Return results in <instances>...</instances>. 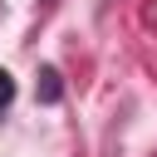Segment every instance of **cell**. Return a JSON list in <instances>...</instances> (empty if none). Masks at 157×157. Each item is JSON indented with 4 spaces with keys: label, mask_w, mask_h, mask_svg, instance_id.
Segmentation results:
<instances>
[{
    "label": "cell",
    "mask_w": 157,
    "mask_h": 157,
    "mask_svg": "<svg viewBox=\"0 0 157 157\" xmlns=\"http://www.w3.org/2000/svg\"><path fill=\"white\" fill-rule=\"evenodd\" d=\"M39 98H44V103L59 98V74H54V69H39Z\"/></svg>",
    "instance_id": "1"
},
{
    "label": "cell",
    "mask_w": 157,
    "mask_h": 157,
    "mask_svg": "<svg viewBox=\"0 0 157 157\" xmlns=\"http://www.w3.org/2000/svg\"><path fill=\"white\" fill-rule=\"evenodd\" d=\"M10 98H15V78H10V74H5V69H0V108H5V103H10Z\"/></svg>",
    "instance_id": "2"
}]
</instances>
